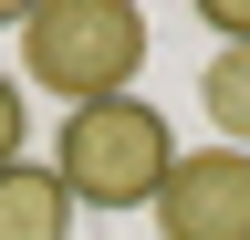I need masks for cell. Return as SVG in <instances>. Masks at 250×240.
I'll use <instances>...</instances> for the list:
<instances>
[{"label":"cell","instance_id":"obj_1","mask_svg":"<svg viewBox=\"0 0 250 240\" xmlns=\"http://www.w3.org/2000/svg\"><path fill=\"white\" fill-rule=\"evenodd\" d=\"M136 73H146V11H125V0L21 11V84H42L62 105H104V94H136Z\"/></svg>","mask_w":250,"mask_h":240},{"label":"cell","instance_id":"obj_2","mask_svg":"<svg viewBox=\"0 0 250 240\" xmlns=\"http://www.w3.org/2000/svg\"><path fill=\"white\" fill-rule=\"evenodd\" d=\"M167 167H177V136H167V115H156L146 94L73 105L62 136H52V177H62L83 209H156Z\"/></svg>","mask_w":250,"mask_h":240},{"label":"cell","instance_id":"obj_3","mask_svg":"<svg viewBox=\"0 0 250 240\" xmlns=\"http://www.w3.org/2000/svg\"><path fill=\"white\" fill-rule=\"evenodd\" d=\"M156 240H250V157L240 146H198L156 188Z\"/></svg>","mask_w":250,"mask_h":240},{"label":"cell","instance_id":"obj_4","mask_svg":"<svg viewBox=\"0 0 250 240\" xmlns=\"http://www.w3.org/2000/svg\"><path fill=\"white\" fill-rule=\"evenodd\" d=\"M0 240H73V188L52 167H0Z\"/></svg>","mask_w":250,"mask_h":240},{"label":"cell","instance_id":"obj_5","mask_svg":"<svg viewBox=\"0 0 250 240\" xmlns=\"http://www.w3.org/2000/svg\"><path fill=\"white\" fill-rule=\"evenodd\" d=\"M198 105H208L219 146H240V157H250V42H219V52H208V73H198Z\"/></svg>","mask_w":250,"mask_h":240},{"label":"cell","instance_id":"obj_6","mask_svg":"<svg viewBox=\"0 0 250 240\" xmlns=\"http://www.w3.org/2000/svg\"><path fill=\"white\" fill-rule=\"evenodd\" d=\"M0 167H21V84L0 73Z\"/></svg>","mask_w":250,"mask_h":240},{"label":"cell","instance_id":"obj_7","mask_svg":"<svg viewBox=\"0 0 250 240\" xmlns=\"http://www.w3.org/2000/svg\"><path fill=\"white\" fill-rule=\"evenodd\" d=\"M208 21H219V42H250V0H208Z\"/></svg>","mask_w":250,"mask_h":240}]
</instances>
